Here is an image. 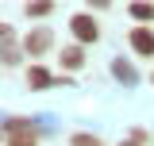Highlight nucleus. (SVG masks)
<instances>
[{
  "mask_svg": "<svg viewBox=\"0 0 154 146\" xmlns=\"http://www.w3.org/2000/svg\"><path fill=\"white\" fill-rule=\"evenodd\" d=\"M69 27H73V35L81 38V42H96V35H100V27H96L93 16H73V19H69Z\"/></svg>",
  "mask_w": 154,
  "mask_h": 146,
  "instance_id": "f257e3e1",
  "label": "nucleus"
},
{
  "mask_svg": "<svg viewBox=\"0 0 154 146\" xmlns=\"http://www.w3.org/2000/svg\"><path fill=\"white\" fill-rule=\"evenodd\" d=\"M46 46H50V31H46V27H38V31H31V35L23 38V50H27V54H42Z\"/></svg>",
  "mask_w": 154,
  "mask_h": 146,
  "instance_id": "f03ea898",
  "label": "nucleus"
},
{
  "mask_svg": "<svg viewBox=\"0 0 154 146\" xmlns=\"http://www.w3.org/2000/svg\"><path fill=\"white\" fill-rule=\"evenodd\" d=\"M131 46L139 50V54H150V58H154V31L135 27V31H131Z\"/></svg>",
  "mask_w": 154,
  "mask_h": 146,
  "instance_id": "7ed1b4c3",
  "label": "nucleus"
},
{
  "mask_svg": "<svg viewBox=\"0 0 154 146\" xmlns=\"http://www.w3.org/2000/svg\"><path fill=\"white\" fill-rule=\"evenodd\" d=\"M50 81H54V77L42 69V65H31V69H27V85H31V89H50Z\"/></svg>",
  "mask_w": 154,
  "mask_h": 146,
  "instance_id": "20e7f679",
  "label": "nucleus"
},
{
  "mask_svg": "<svg viewBox=\"0 0 154 146\" xmlns=\"http://www.w3.org/2000/svg\"><path fill=\"white\" fill-rule=\"evenodd\" d=\"M8 146H38V138H35V131H31V127L8 131Z\"/></svg>",
  "mask_w": 154,
  "mask_h": 146,
  "instance_id": "39448f33",
  "label": "nucleus"
},
{
  "mask_svg": "<svg viewBox=\"0 0 154 146\" xmlns=\"http://www.w3.org/2000/svg\"><path fill=\"white\" fill-rule=\"evenodd\" d=\"M81 62H85V54H81V46H66V50H62V65H69V69H77Z\"/></svg>",
  "mask_w": 154,
  "mask_h": 146,
  "instance_id": "423d86ee",
  "label": "nucleus"
},
{
  "mask_svg": "<svg viewBox=\"0 0 154 146\" xmlns=\"http://www.w3.org/2000/svg\"><path fill=\"white\" fill-rule=\"evenodd\" d=\"M112 73L119 77V81H123V85H135V69L127 65V62H123V58H119V62H112Z\"/></svg>",
  "mask_w": 154,
  "mask_h": 146,
  "instance_id": "0eeeda50",
  "label": "nucleus"
},
{
  "mask_svg": "<svg viewBox=\"0 0 154 146\" xmlns=\"http://www.w3.org/2000/svg\"><path fill=\"white\" fill-rule=\"evenodd\" d=\"M131 16H135V19H154V4L139 0V4H131Z\"/></svg>",
  "mask_w": 154,
  "mask_h": 146,
  "instance_id": "6e6552de",
  "label": "nucleus"
},
{
  "mask_svg": "<svg viewBox=\"0 0 154 146\" xmlns=\"http://www.w3.org/2000/svg\"><path fill=\"white\" fill-rule=\"evenodd\" d=\"M27 12H31V16H46V12H50V0H35V4H27Z\"/></svg>",
  "mask_w": 154,
  "mask_h": 146,
  "instance_id": "1a4fd4ad",
  "label": "nucleus"
},
{
  "mask_svg": "<svg viewBox=\"0 0 154 146\" xmlns=\"http://www.w3.org/2000/svg\"><path fill=\"white\" fill-rule=\"evenodd\" d=\"M73 146H100L96 138H89V135H73Z\"/></svg>",
  "mask_w": 154,
  "mask_h": 146,
  "instance_id": "9d476101",
  "label": "nucleus"
},
{
  "mask_svg": "<svg viewBox=\"0 0 154 146\" xmlns=\"http://www.w3.org/2000/svg\"><path fill=\"white\" fill-rule=\"evenodd\" d=\"M89 4H96V8H104V4H108V0H89Z\"/></svg>",
  "mask_w": 154,
  "mask_h": 146,
  "instance_id": "9b49d317",
  "label": "nucleus"
},
{
  "mask_svg": "<svg viewBox=\"0 0 154 146\" xmlns=\"http://www.w3.org/2000/svg\"><path fill=\"white\" fill-rule=\"evenodd\" d=\"M123 146H135V142H123Z\"/></svg>",
  "mask_w": 154,
  "mask_h": 146,
  "instance_id": "f8f14e48",
  "label": "nucleus"
}]
</instances>
